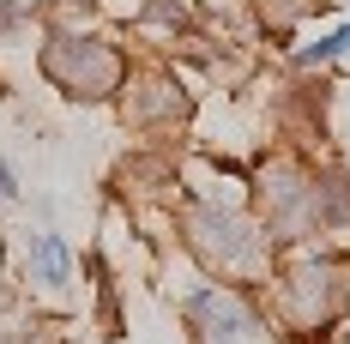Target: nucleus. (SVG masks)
<instances>
[{
	"mask_svg": "<svg viewBox=\"0 0 350 344\" xmlns=\"http://www.w3.org/2000/svg\"><path fill=\"white\" fill-rule=\"evenodd\" d=\"M6 296H12V284H6V272H0V308H6Z\"/></svg>",
	"mask_w": 350,
	"mask_h": 344,
	"instance_id": "obj_10",
	"label": "nucleus"
},
{
	"mask_svg": "<svg viewBox=\"0 0 350 344\" xmlns=\"http://www.w3.org/2000/svg\"><path fill=\"white\" fill-rule=\"evenodd\" d=\"M187 248L224 278H254L266 266V236L230 206H193L187 211Z\"/></svg>",
	"mask_w": 350,
	"mask_h": 344,
	"instance_id": "obj_2",
	"label": "nucleus"
},
{
	"mask_svg": "<svg viewBox=\"0 0 350 344\" xmlns=\"http://www.w3.org/2000/svg\"><path fill=\"white\" fill-rule=\"evenodd\" d=\"M72 272V260H67V241L55 236V230H36L31 236V284H42V290H61Z\"/></svg>",
	"mask_w": 350,
	"mask_h": 344,
	"instance_id": "obj_6",
	"label": "nucleus"
},
{
	"mask_svg": "<svg viewBox=\"0 0 350 344\" xmlns=\"http://www.w3.org/2000/svg\"><path fill=\"white\" fill-rule=\"evenodd\" d=\"M42 72L79 97V103H103L121 91V79H127V61H121V49L103 42V36H55L49 49H42Z\"/></svg>",
	"mask_w": 350,
	"mask_h": 344,
	"instance_id": "obj_1",
	"label": "nucleus"
},
{
	"mask_svg": "<svg viewBox=\"0 0 350 344\" xmlns=\"http://www.w3.org/2000/svg\"><path fill=\"white\" fill-rule=\"evenodd\" d=\"M338 272L326 266V260H308V266H296V272L284 278L278 290V308L290 326H320V320H332L338 314Z\"/></svg>",
	"mask_w": 350,
	"mask_h": 344,
	"instance_id": "obj_4",
	"label": "nucleus"
},
{
	"mask_svg": "<svg viewBox=\"0 0 350 344\" xmlns=\"http://www.w3.org/2000/svg\"><path fill=\"white\" fill-rule=\"evenodd\" d=\"M314 6H326V0H260V12H266V25H296L302 12H314Z\"/></svg>",
	"mask_w": 350,
	"mask_h": 344,
	"instance_id": "obj_7",
	"label": "nucleus"
},
{
	"mask_svg": "<svg viewBox=\"0 0 350 344\" xmlns=\"http://www.w3.org/2000/svg\"><path fill=\"white\" fill-rule=\"evenodd\" d=\"M127 115H133L139 127L181 121V115H187V97H181V85H170V79H151V85H139V97L127 103Z\"/></svg>",
	"mask_w": 350,
	"mask_h": 344,
	"instance_id": "obj_5",
	"label": "nucleus"
},
{
	"mask_svg": "<svg viewBox=\"0 0 350 344\" xmlns=\"http://www.w3.org/2000/svg\"><path fill=\"white\" fill-rule=\"evenodd\" d=\"M187 320H193V344H278L242 290H193Z\"/></svg>",
	"mask_w": 350,
	"mask_h": 344,
	"instance_id": "obj_3",
	"label": "nucleus"
},
{
	"mask_svg": "<svg viewBox=\"0 0 350 344\" xmlns=\"http://www.w3.org/2000/svg\"><path fill=\"white\" fill-rule=\"evenodd\" d=\"M12 200H18V181H12V170H6V163H0V206H12Z\"/></svg>",
	"mask_w": 350,
	"mask_h": 344,
	"instance_id": "obj_9",
	"label": "nucleus"
},
{
	"mask_svg": "<svg viewBox=\"0 0 350 344\" xmlns=\"http://www.w3.org/2000/svg\"><path fill=\"white\" fill-rule=\"evenodd\" d=\"M18 31V0H0V36Z\"/></svg>",
	"mask_w": 350,
	"mask_h": 344,
	"instance_id": "obj_8",
	"label": "nucleus"
}]
</instances>
